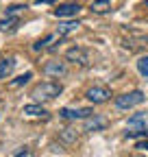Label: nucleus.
Masks as SVG:
<instances>
[{"mask_svg":"<svg viewBox=\"0 0 148 157\" xmlns=\"http://www.w3.org/2000/svg\"><path fill=\"white\" fill-rule=\"evenodd\" d=\"M144 92L142 90H133V92H126V94H120L116 96V107L118 109H131V107H137L144 103Z\"/></svg>","mask_w":148,"mask_h":157,"instance_id":"f03ea898","label":"nucleus"},{"mask_svg":"<svg viewBox=\"0 0 148 157\" xmlns=\"http://www.w3.org/2000/svg\"><path fill=\"white\" fill-rule=\"evenodd\" d=\"M24 116H31V118H46L48 116V111L42 107V105H24V111H22Z\"/></svg>","mask_w":148,"mask_h":157,"instance_id":"9b49d317","label":"nucleus"},{"mask_svg":"<svg viewBox=\"0 0 148 157\" xmlns=\"http://www.w3.org/2000/svg\"><path fill=\"white\" fill-rule=\"evenodd\" d=\"M61 92H63L61 83H57V81H44V83H37L33 87L31 96L35 98L37 103H42V101H52V98H57Z\"/></svg>","mask_w":148,"mask_h":157,"instance_id":"f257e3e1","label":"nucleus"},{"mask_svg":"<svg viewBox=\"0 0 148 157\" xmlns=\"http://www.w3.org/2000/svg\"><path fill=\"white\" fill-rule=\"evenodd\" d=\"M24 9H26V5H11L7 9V15H17V13H22Z\"/></svg>","mask_w":148,"mask_h":157,"instance_id":"aec40b11","label":"nucleus"},{"mask_svg":"<svg viewBox=\"0 0 148 157\" xmlns=\"http://www.w3.org/2000/svg\"><path fill=\"white\" fill-rule=\"evenodd\" d=\"M81 11V5L76 2H65V5H59L54 9V17H76V13Z\"/></svg>","mask_w":148,"mask_h":157,"instance_id":"1a4fd4ad","label":"nucleus"},{"mask_svg":"<svg viewBox=\"0 0 148 157\" xmlns=\"http://www.w3.org/2000/svg\"><path fill=\"white\" fill-rule=\"evenodd\" d=\"M76 137H79V133L74 131V129H63V131L59 133V142H63V144H74V142H76Z\"/></svg>","mask_w":148,"mask_h":157,"instance_id":"2eb2a0df","label":"nucleus"},{"mask_svg":"<svg viewBox=\"0 0 148 157\" xmlns=\"http://www.w3.org/2000/svg\"><path fill=\"white\" fill-rule=\"evenodd\" d=\"M65 59H68V61H72V63H79V66H87V63H89V55H87V50L81 48V46H72V48L65 52Z\"/></svg>","mask_w":148,"mask_h":157,"instance_id":"423d86ee","label":"nucleus"},{"mask_svg":"<svg viewBox=\"0 0 148 157\" xmlns=\"http://www.w3.org/2000/svg\"><path fill=\"white\" fill-rule=\"evenodd\" d=\"M61 39H63V37L54 31V33H50V35H46V37H42V39H37V42L33 44V50L39 52V50H46V48H54L52 44H59Z\"/></svg>","mask_w":148,"mask_h":157,"instance_id":"6e6552de","label":"nucleus"},{"mask_svg":"<svg viewBox=\"0 0 148 157\" xmlns=\"http://www.w3.org/2000/svg\"><path fill=\"white\" fill-rule=\"evenodd\" d=\"M135 148H139V151H148V140H142V142H137V144H135Z\"/></svg>","mask_w":148,"mask_h":157,"instance_id":"4be33fe9","label":"nucleus"},{"mask_svg":"<svg viewBox=\"0 0 148 157\" xmlns=\"http://www.w3.org/2000/svg\"><path fill=\"white\" fill-rule=\"evenodd\" d=\"M91 113H94L91 107H76V109L63 107V109H59V116L63 118V120H87Z\"/></svg>","mask_w":148,"mask_h":157,"instance_id":"20e7f679","label":"nucleus"},{"mask_svg":"<svg viewBox=\"0 0 148 157\" xmlns=\"http://www.w3.org/2000/svg\"><path fill=\"white\" fill-rule=\"evenodd\" d=\"M37 5H52V2H57V0H35Z\"/></svg>","mask_w":148,"mask_h":157,"instance_id":"5701e85b","label":"nucleus"},{"mask_svg":"<svg viewBox=\"0 0 148 157\" xmlns=\"http://www.w3.org/2000/svg\"><path fill=\"white\" fill-rule=\"evenodd\" d=\"M89 9L94 13H107L111 9V0H94V2L89 5Z\"/></svg>","mask_w":148,"mask_h":157,"instance_id":"dca6fc26","label":"nucleus"},{"mask_svg":"<svg viewBox=\"0 0 148 157\" xmlns=\"http://www.w3.org/2000/svg\"><path fill=\"white\" fill-rule=\"evenodd\" d=\"M81 24H79V20H70V22H61L59 26H57V33L61 35V37H65L68 33H72V31H76Z\"/></svg>","mask_w":148,"mask_h":157,"instance_id":"4468645a","label":"nucleus"},{"mask_svg":"<svg viewBox=\"0 0 148 157\" xmlns=\"http://www.w3.org/2000/svg\"><path fill=\"white\" fill-rule=\"evenodd\" d=\"M146 124H148V113L146 111H137V113H133L131 118H128L126 129H144Z\"/></svg>","mask_w":148,"mask_h":157,"instance_id":"9d476101","label":"nucleus"},{"mask_svg":"<svg viewBox=\"0 0 148 157\" xmlns=\"http://www.w3.org/2000/svg\"><path fill=\"white\" fill-rule=\"evenodd\" d=\"M31 78H33V72H24V74H20L17 78H13L9 85H11V87H20V85H26Z\"/></svg>","mask_w":148,"mask_h":157,"instance_id":"f3484780","label":"nucleus"},{"mask_svg":"<svg viewBox=\"0 0 148 157\" xmlns=\"http://www.w3.org/2000/svg\"><path fill=\"white\" fill-rule=\"evenodd\" d=\"M137 72L142 76H148V55L139 57V61H137Z\"/></svg>","mask_w":148,"mask_h":157,"instance_id":"a211bd4d","label":"nucleus"},{"mask_svg":"<svg viewBox=\"0 0 148 157\" xmlns=\"http://www.w3.org/2000/svg\"><path fill=\"white\" fill-rule=\"evenodd\" d=\"M17 24H20V17L17 15H5L2 20H0V31H15Z\"/></svg>","mask_w":148,"mask_h":157,"instance_id":"f8f14e48","label":"nucleus"},{"mask_svg":"<svg viewBox=\"0 0 148 157\" xmlns=\"http://www.w3.org/2000/svg\"><path fill=\"white\" fill-rule=\"evenodd\" d=\"M15 68V59L9 57V59H0V78H7Z\"/></svg>","mask_w":148,"mask_h":157,"instance_id":"ddd939ff","label":"nucleus"},{"mask_svg":"<svg viewBox=\"0 0 148 157\" xmlns=\"http://www.w3.org/2000/svg\"><path fill=\"white\" fill-rule=\"evenodd\" d=\"M13 157H35V153H33L31 148H22V151H17Z\"/></svg>","mask_w":148,"mask_h":157,"instance_id":"412c9836","label":"nucleus"},{"mask_svg":"<svg viewBox=\"0 0 148 157\" xmlns=\"http://www.w3.org/2000/svg\"><path fill=\"white\" fill-rule=\"evenodd\" d=\"M42 72L46 76H52V78H59V76H65L68 74V66L63 61H46L42 66Z\"/></svg>","mask_w":148,"mask_h":157,"instance_id":"39448f33","label":"nucleus"},{"mask_svg":"<svg viewBox=\"0 0 148 157\" xmlns=\"http://www.w3.org/2000/svg\"><path fill=\"white\" fill-rule=\"evenodd\" d=\"M102 129H107V118H102L98 113H91L87 120H85V124H83V131H87V133L102 131Z\"/></svg>","mask_w":148,"mask_h":157,"instance_id":"0eeeda50","label":"nucleus"},{"mask_svg":"<svg viewBox=\"0 0 148 157\" xmlns=\"http://www.w3.org/2000/svg\"><path fill=\"white\" fill-rule=\"evenodd\" d=\"M133 157H139V155H133Z\"/></svg>","mask_w":148,"mask_h":157,"instance_id":"b1692460","label":"nucleus"},{"mask_svg":"<svg viewBox=\"0 0 148 157\" xmlns=\"http://www.w3.org/2000/svg\"><path fill=\"white\" fill-rule=\"evenodd\" d=\"M126 137H148V129H128L126 131Z\"/></svg>","mask_w":148,"mask_h":157,"instance_id":"6ab92c4d","label":"nucleus"},{"mask_svg":"<svg viewBox=\"0 0 148 157\" xmlns=\"http://www.w3.org/2000/svg\"><path fill=\"white\" fill-rule=\"evenodd\" d=\"M85 98L89 103H94V105H102V103H107L111 98V90L107 85H94V87H89L85 92Z\"/></svg>","mask_w":148,"mask_h":157,"instance_id":"7ed1b4c3","label":"nucleus"}]
</instances>
